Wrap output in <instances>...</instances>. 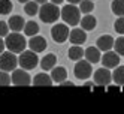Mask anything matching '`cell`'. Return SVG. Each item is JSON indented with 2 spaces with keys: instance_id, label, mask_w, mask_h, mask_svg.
Here are the masks:
<instances>
[{
  "instance_id": "1",
  "label": "cell",
  "mask_w": 124,
  "mask_h": 114,
  "mask_svg": "<svg viewBox=\"0 0 124 114\" xmlns=\"http://www.w3.org/2000/svg\"><path fill=\"white\" fill-rule=\"evenodd\" d=\"M5 47L9 50L11 53L14 54H20L21 51L25 50V45H27V42H25V36L21 35L20 32H12V33H8L5 36Z\"/></svg>"
},
{
  "instance_id": "2",
  "label": "cell",
  "mask_w": 124,
  "mask_h": 114,
  "mask_svg": "<svg viewBox=\"0 0 124 114\" xmlns=\"http://www.w3.org/2000/svg\"><path fill=\"white\" fill-rule=\"evenodd\" d=\"M38 12H39L42 23H45V24L55 23L60 18V9L55 3H43Z\"/></svg>"
},
{
  "instance_id": "3",
  "label": "cell",
  "mask_w": 124,
  "mask_h": 114,
  "mask_svg": "<svg viewBox=\"0 0 124 114\" xmlns=\"http://www.w3.org/2000/svg\"><path fill=\"white\" fill-rule=\"evenodd\" d=\"M60 17L67 26H73L75 27V26L79 24V20H81V11H79V8L69 3L67 6H63V9L60 11Z\"/></svg>"
},
{
  "instance_id": "4",
  "label": "cell",
  "mask_w": 124,
  "mask_h": 114,
  "mask_svg": "<svg viewBox=\"0 0 124 114\" xmlns=\"http://www.w3.org/2000/svg\"><path fill=\"white\" fill-rule=\"evenodd\" d=\"M39 63V59L36 56L34 51H21L20 53V57H18V65L25 69V71H30V69H34Z\"/></svg>"
},
{
  "instance_id": "5",
  "label": "cell",
  "mask_w": 124,
  "mask_h": 114,
  "mask_svg": "<svg viewBox=\"0 0 124 114\" xmlns=\"http://www.w3.org/2000/svg\"><path fill=\"white\" fill-rule=\"evenodd\" d=\"M73 74L79 80H87V78H90L91 74H93V66L88 60L79 59V60H76V65L73 68Z\"/></svg>"
},
{
  "instance_id": "6",
  "label": "cell",
  "mask_w": 124,
  "mask_h": 114,
  "mask_svg": "<svg viewBox=\"0 0 124 114\" xmlns=\"http://www.w3.org/2000/svg\"><path fill=\"white\" fill-rule=\"evenodd\" d=\"M16 65H18V59L15 57L14 53H11V51L0 53V69H2V71L11 72L16 68Z\"/></svg>"
},
{
  "instance_id": "7",
  "label": "cell",
  "mask_w": 124,
  "mask_h": 114,
  "mask_svg": "<svg viewBox=\"0 0 124 114\" xmlns=\"http://www.w3.org/2000/svg\"><path fill=\"white\" fill-rule=\"evenodd\" d=\"M93 81L96 84V87H106V86H109L111 81H112V75L109 72V69L108 68H100V69H97V71L94 72L93 75Z\"/></svg>"
},
{
  "instance_id": "8",
  "label": "cell",
  "mask_w": 124,
  "mask_h": 114,
  "mask_svg": "<svg viewBox=\"0 0 124 114\" xmlns=\"http://www.w3.org/2000/svg\"><path fill=\"white\" fill-rule=\"evenodd\" d=\"M11 84L14 86H30L31 84V77L27 74L25 69H14L11 75Z\"/></svg>"
},
{
  "instance_id": "9",
  "label": "cell",
  "mask_w": 124,
  "mask_h": 114,
  "mask_svg": "<svg viewBox=\"0 0 124 114\" xmlns=\"http://www.w3.org/2000/svg\"><path fill=\"white\" fill-rule=\"evenodd\" d=\"M69 32H70V30H69V27H67V24L60 23V24H55L54 27H52L51 36H52V39H54L55 42L63 44V42H66L67 38H69Z\"/></svg>"
},
{
  "instance_id": "10",
  "label": "cell",
  "mask_w": 124,
  "mask_h": 114,
  "mask_svg": "<svg viewBox=\"0 0 124 114\" xmlns=\"http://www.w3.org/2000/svg\"><path fill=\"white\" fill-rule=\"evenodd\" d=\"M100 60H102V65L108 69H114L115 66L120 65V56L112 50L105 51V54H103V57H100Z\"/></svg>"
},
{
  "instance_id": "11",
  "label": "cell",
  "mask_w": 124,
  "mask_h": 114,
  "mask_svg": "<svg viewBox=\"0 0 124 114\" xmlns=\"http://www.w3.org/2000/svg\"><path fill=\"white\" fill-rule=\"evenodd\" d=\"M29 47L31 51H34L38 54V53H42L46 50V41H45V38L39 36V35H34V36H30Z\"/></svg>"
},
{
  "instance_id": "12",
  "label": "cell",
  "mask_w": 124,
  "mask_h": 114,
  "mask_svg": "<svg viewBox=\"0 0 124 114\" xmlns=\"http://www.w3.org/2000/svg\"><path fill=\"white\" fill-rule=\"evenodd\" d=\"M70 42H72V45H82V44L87 41V33L85 30L82 29H73L69 32V38H67Z\"/></svg>"
},
{
  "instance_id": "13",
  "label": "cell",
  "mask_w": 124,
  "mask_h": 114,
  "mask_svg": "<svg viewBox=\"0 0 124 114\" xmlns=\"http://www.w3.org/2000/svg\"><path fill=\"white\" fill-rule=\"evenodd\" d=\"M84 57L90 63H99V60L102 57L100 56V50L97 47H88L87 50H84Z\"/></svg>"
},
{
  "instance_id": "14",
  "label": "cell",
  "mask_w": 124,
  "mask_h": 114,
  "mask_svg": "<svg viewBox=\"0 0 124 114\" xmlns=\"http://www.w3.org/2000/svg\"><path fill=\"white\" fill-rule=\"evenodd\" d=\"M114 47V38L111 35H103L97 39V48L100 51H108V50H112Z\"/></svg>"
},
{
  "instance_id": "15",
  "label": "cell",
  "mask_w": 124,
  "mask_h": 114,
  "mask_svg": "<svg viewBox=\"0 0 124 114\" xmlns=\"http://www.w3.org/2000/svg\"><path fill=\"white\" fill-rule=\"evenodd\" d=\"M51 78H52V83H61L63 80L67 78V71L66 68L63 66H54L52 68V72H51Z\"/></svg>"
},
{
  "instance_id": "16",
  "label": "cell",
  "mask_w": 124,
  "mask_h": 114,
  "mask_svg": "<svg viewBox=\"0 0 124 114\" xmlns=\"http://www.w3.org/2000/svg\"><path fill=\"white\" fill-rule=\"evenodd\" d=\"M79 24H81V29H82V30L90 32V30H94L97 21H96V17H93L91 14H85L84 18L79 20Z\"/></svg>"
},
{
  "instance_id": "17",
  "label": "cell",
  "mask_w": 124,
  "mask_h": 114,
  "mask_svg": "<svg viewBox=\"0 0 124 114\" xmlns=\"http://www.w3.org/2000/svg\"><path fill=\"white\" fill-rule=\"evenodd\" d=\"M24 23L25 21H24L23 17L14 15V17H11V18H9V21H8V26H9V30H12V32H20L24 27Z\"/></svg>"
},
{
  "instance_id": "18",
  "label": "cell",
  "mask_w": 124,
  "mask_h": 114,
  "mask_svg": "<svg viewBox=\"0 0 124 114\" xmlns=\"http://www.w3.org/2000/svg\"><path fill=\"white\" fill-rule=\"evenodd\" d=\"M55 63H57L55 54H46V56H43L42 60H40V68L43 69V71H51V69L55 66Z\"/></svg>"
},
{
  "instance_id": "19",
  "label": "cell",
  "mask_w": 124,
  "mask_h": 114,
  "mask_svg": "<svg viewBox=\"0 0 124 114\" xmlns=\"http://www.w3.org/2000/svg\"><path fill=\"white\" fill-rule=\"evenodd\" d=\"M31 83H33L34 86H45V87H49V86H52V78L43 72V74H38V75L31 80Z\"/></svg>"
},
{
  "instance_id": "20",
  "label": "cell",
  "mask_w": 124,
  "mask_h": 114,
  "mask_svg": "<svg viewBox=\"0 0 124 114\" xmlns=\"http://www.w3.org/2000/svg\"><path fill=\"white\" fill-rule=\"evenodd\" d=\"M23 30H24L25 36H34V35L39 33V26H38V23H34V21H27V23H24Z\"/></svg>"
},
{
  "instance_id": "21",
  "label": "cell",
  "mask_w": 124,
  "mask_h": 114,
  "mask_svg": "<svg viewBox=\"0 0 124 114\" xmlns=\"http://www.w3.org/2000/svg\"><path fill=\"white\" fill-rule=\"evenodd\" d=\"M84 57V50L81 45H72L69 48V59L73 60V62H76V60L82 59Z\"/></svg>"
},
{
  "instance_id": "22",
  "label": "cell",
  "mask_w": 124,
  "mask_h": 114,
  "mask_svg": "<svg viewBox=\"0 0 124 114\" xmlns=\"http://www.w3.org/2000/svg\"><path fill=\"white\" fill-rule=\"evenodd\" d=\"M112 74V81L118 86H124V66H115Z\"/></svg>"
},
{
  "instance_id": "23",
  "label": "cell",
  "mask_w": 124,
  "mask_h": 114,
  "mask_svg": "<svg viewBox=\"0 0 124 114\" xmlns=\"http://www.w3.org/2000/svg\"><path fill=\"white\" fill-rule=\"evenodd\" d=\"M111 9L117 17H123L124 15V0H112Z\"/></svg>"
},
{
  "instance_id": "24",
  "label": "cell",
  "mask_w": 124,
  "mask_h": 114,
  "mask_svg": "<svg viewBox=\"0 0 124 114\" xmlns=\"http://www.w3.org/2000/svg\"><path fill=\"white\" fill-rule=\"evenodd\" d=\"M24 5H25V6H24V12L27 14V15L33 17V15L38 14V11H39V5L34 2V0H33V2H30V0H29V2H25Z\"/></svg>"
},
{
  "instance_id": "25",
  "label": "cell",
  "mask_w": 124,
  "mask_h": 114,
  "mask_svg": "<svg viewBox=\"0 0 124 114\" xmlns=\"http://www.w3.org/2000/svg\"><path fill=\"white\" fill-rule=\"evenodd\" d=\"M93 9H94L93 0H81L79 2V11H81V14H91Z\"/></svg>"
},
{
  "instance_id": "26",
  "label": "cell",
  "mask_w": 124,
  "mask_h": 114,
  "mask_svg": "<svg viewBox=\"0 0 124 114\" xmlns=\"http://www.w3.org/2000/svg\"><path fill=\"white\" fill-rule=\"evenodd\" d=\"M115 53H117L118 56H124V35L120 36L118 39H114V47Z\"/></svg>"
},
{
  "instance_id": "27",
  "label": "cell",
  "mask_w": 124,
  "mask_h": 114,
  "mask_svg": "<svg viewBox=\"0 0 124 114\" xmlns=\"http://www.w3.org/2000/svg\"><path fill=\"white\" fill-rule=\"evenodd\" d=\"M12 11V2L11 0H0V14L8 15Z\"/></svg>"
},
{
  "instance_id": "28",
  "label": "cell",
  "mask_w": 124,
  "mask_h": 114,
  "mask_svg": "<svg viewBox=\"0 0 124 114\" xmlns=\"http://www.w3.org/2000/svg\"><path fill=\"white\" fill-rule=\"evenodd\" d=\"M114 29H115V32H117V33L124 35V15H123V17H120V18L115 21Z\"/></svg>"
},
{
  "instance_id": "29",
  "label": "cell",
  "mask_w": 124,
  "mask_h": 114,
  "mask_svg": "<svg viewBox=\"0 0 124 114\" xmlns=\"http://www.w3.org/2000/svg\"><path fill=\"white\" fill-rule=\"evenodd\" d=\"M11 84V75L6 71L0 69V86H9Z\"/></svg>"
},
{
  "instance_id": "30",
  "label": "cell",
  "mask_w": 124,
  "mask_h": 114,
  "mask_svg": "<svg viewBox=\"0 0 124 114\" xmlns=\"http://www.w3.org/2000/svg\"><path fill=\"white\" fill-rule=\"evenodd\" d=\"M9 33V26L6 21H0V38H5Z\"/></svg>"
},
{
  "instance_id": "31",
  "label": "cell",
  "mask_w": 124,
  "mask_h": 114,
  "mask_svg": "<svg viewBox=\"0 0 124 114\" xmlns=\"http://www.w3.org/2000/svg\"><path fill=\"white\" fill-rule=\"evenodd\" d=\"M84 87H88V89H96V84H94V81H85Z\"/></svg>"
},
{
  "instance_id": "32",
  "label": "cell",
  "mask_w": 124,
  "mask_h": 114,
  "mask_svg": "<svg viewBox=\"0 0 124 114\" xmlns=\"http://www.w3.org/2000/svg\"><path fill=\"white\" fill-rule=\"evenodd\" d=\"M60 86H66V87H73V83L72 81H67V80H63L60 83Z\"/></svg>"
},
{
  "instance_id": "33",
  "label": "cell",
  "mask_w": 124,
  "mask_h": 114,
  "mask_svg": "<svg viewBox=\"0 0 124 114\" xmlns=\"http://www.w3.org/2000/svg\"><path fill=\"white\" fill-rule=\"evenodd\" d=\"M3 48H5V42H3L2 38H0V53H3Z\"/></svg>"
},
{
  "instance_id": "34",
  "label": "cell",
  "mask_w": 124,
  "mask_h": 114,
  "mask_svg": "<svg viewBox=\"0 0 124 114\" xmlns=\"http://www.w3.org/2000/svg\"><path fill=\"white\" fill-rule=\"evenodd\" d=\"M51 3H55V5H61L63 0H51Z\"/></svg>"
},
{
  "instance_id": "35",
  "label": "cell",
  "mask_w": 124,
  "mask_h": 114,
  "mask_svg": "<svg viewBox=\"0 0 124 114\" xmlns=\"http://www.w3.org/2000/svg\"><path fill=\"white\" fill-rule=\"evenodd\" d=\"M34 2H36L38 5H43V3H46L48 0H34Z\"/></svg>"
},
{
  "instance_id": "36",
  "label": "cell",
  "mask_w": 124,
  "mask_h": 114,
  "mask_svg": "<svg viewBox=\"0 0 124 114\" xmlns=\"http://www.w3.org/2000/svg\"><path fill=\"white\" fill-rule=\"evenodd\" d=\"M67 2H69V3H72V5H76V3L81 2V0H67Z\"/></svg>"
},
{
  "instance_id": "37",
  "label": "cell",
  "mask_w": 124,
  "mask_h": 114,
  "mask_svg": "<svg viewBox=\"0 0 124 114\" xmlns=\"http://www.w3.org/2000/svg\"><path fill=\"white\" fill-rule=\"evenodd\" d=\"M20 3H25V2H29V0H18Z\"/></svg>"
},
{
  "instance_id": "38",
  "label": "cell",
  "mask_w": 124,
  "mask_h": 114,
  "mask_svg": "<svg viewBox=\"0 0 124 114\" xmlns=\"http://www.w3.org/2000/svg\"><path fill=\"white\" fill-rule=\"evenodd\" d=\"M93 2H94V0H93Z\"/></svg>"
}]
</instances>
